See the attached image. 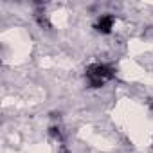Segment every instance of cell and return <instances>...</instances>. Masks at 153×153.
<instances>
[{"mask_svg": "<svg viewBox=\"0 0 153 153\" xmlns=\"http://www.w3.org/2000/svg\"><path fill=\"white\" fill-rule=\"evenodd\" d=\"M114 76H115V70L106 63H94L87 68V81H88V87L92 88L103 87Z\"/></svg>", "mask_w": 153, "mask_h": 153, "instance_id": "1", "label": "cell"}, {"mask_svg": "<svg viewBox=\"0 0 153 153\" xmlns=\"http://www.w3.org/2000/svg\"><path fill=\"white\" fill-rule=\"evenodd\" d=\"M114 24H115V18L114 15L110 13H105L97 18V24H96V31L101 33V34H110L112 29H114Z\"/></svg>", "mask_w": 153, "mask_h": 153, "instance_id": "2", "label": "cell"}, {"mask_svg": "<svg viewBox=\"0 0 153 153\" xmlns=\"http://www.w3.org/2000/svg\"><path fill=\"white\" fill-rule=\"evenodd\" d=\"M49 133H51V137H52L54 140L63 142V133H61V128H59V126H51V128H49Z\"/></svg>", "mask_w": 153, "mask_h": 153, "instance_id": "3", "label": "cell"}, {"mask_svg": "<svg viewBox=\"0 0 153 153\" xmlns=\"http://www.w3.org/2000/svg\"><path fill=\"white\" fill-rule=\"evenodd\" d=\"M151 108H153V105H151Z\"/></svg>", "mask_w": 153, "mask_h": 153, "instance_id": "4", "label": "cell"}]
</instances>
